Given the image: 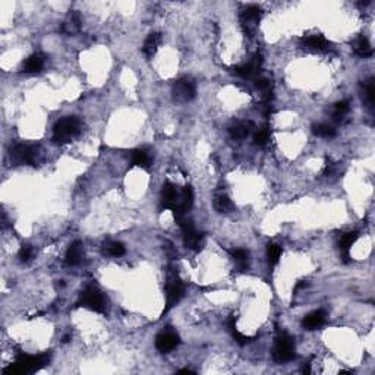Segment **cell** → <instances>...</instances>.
<instances>
[{
	"label": "cell",
	"instance_id": "6da1fadb",
	"mask_svg": "<svg viewBox=\"0 0 375 375\" xmlns=\"http://www.w3.org/2000/svg\"><path fill=\"white\" fill-rule=\"evenodd\" d=\"M49 355L43 353V355L30 356V355H20L16 358V361L5 369V374L8 375H22V374H31L41 369L44 365L49 364Z\"/></svg>",
	"mask_w": 375,
	"mask_h": 375
},
{
	"label": "cell",
	"instance_id": "7a4b0ae2",
	"mask_svg": "<svg viewBox=\"0 0 375 375\" xmlns=\"http://www.w3.org/2000/svg\"><path fill=\"white\" fill-rule=\"evenodd\" d=\"M81 132V122L75 116H66L60 119L53 129V142L66 144Z\"/></svg>",
	"mask_w": 375,
	"mask_h": 375
},
{
	"label": "cell",
	"instance_id": "3957f363",
	"mask_svg": "<svg viewBox=\"0 0 375 375\" xmlns=\"http://www.w3.org/2000/svg\"><path fill=\"white\" fill-rule=\"evenodd\" d=\"M295 356V340L287 333H278L273 347V358L278 364L292 361Z\"/></svg>",
	"mask_w": 375,
	"mask_h": 375
},
{
	"label": "cell",
	"instance_id": "277c9868",
	"mask_svg": "<svg viewBox=\"0 0 375 375\" xmlns=\"http://www.w3.org/2000/svg\"><path fill=\"white\" fill-rule=\"evenodd\" d=\"M78 305L88 308V309L94 311V312H104V309H106V297L97 287L88 286L81 292Z\"/></svg>",
	"mask_w": 375,
	"mask_h": 375
},
{
	"label": "cell",
	"instance_id": "5b68a950",
	"mask_svg": "<svg viewBox=\"0 0 375 375\" xmlns=\"http://www.w3.org/2000/svg\"><path fill=\"white\" fill-rule=\"evenodd\" d=\"M195 92H197V85H195V81L189 77H183V78L175 81L173 87H172V94H173V99L180 103H186L195 97Z\"/></svg>",
	"mask_w": 375,
	"mask_h": 375
},
{
	"label": "cell",
	"instance_id": "8992f818",
	"mask_svg": "<svg viewBox=\"0 0 375 375\" xmlns=\"http://www.w3.org/2000/svg\"><path fill=\"white\" fill-rule=\"evenodd\" d=\"M179 226L182 227V232H183V240H185V245L194 251H201L204 247V233L198 232L195 226L192 224L191 220L183 218L182 221H179Z\"/></svg>",
	"mask_w": 375,
	"mask_h": 375
},
{
	"label": "cell",
	"instance_id": "52a82bcc",
	"mask_svg": "<svg viewBox=\"0 0 375 375\" xmlns=\"http://www.w3.org/2000/svg\"><path fill=\"white\" fill-rule=\"evenodd\" d=\"M39 156V148L35 145L18 144L10 149V158L15 164H30L34 166Z\"/></svg>",
	"mask_w": 375,
	"mask_h": 375
},
{
	"label": "cell",
	"instance_id": "ba28073f",
	"mask_svg": "<svg viewBox=\"0 0 375 375\" xmlns=\"http://www.w3.org/2000/svg\"><path fill=\"white\" fill-rule=\"evenodd\" d=\"M166 292H167V295H166V299H167V306H166V309H164V312H168L173 306L178 304L179 301L183 297V292H185V289H183V285H182V282H180V278H179L176 274H168L167 277V286H166Z\"/></svg>",
	"mask_w": 375,
	"mask_h": 375
},
{
	"label": "cell",
	"instance_id": "9c48e42d",
	"mask_svg": "<svg viewBox=\"0 0 375 375\" xmlns=\"http://www.w3.org/2000/svg\"><path fill=\"white\" fill-rule=\"evenodd\" d=\"M261 15H262L261 8L257 5H248L247 8L242 10L240 20H242V24L245 27V31L249 34V37H251L252 31L257 28L258 22L261 20Z\"/></svg>",
	"mask_w": 375,
	"mask_h": 375
},
{
	"label": "cell",
	"instance_id": "30bf717a",
	"mask_svg": "<svg viewBox=\"0 0 375 375\" xmlns=\"http://www.w3.org/2000/svg\"><path fill=\"white\" fill-rule=\"evenodd\" d=\"M262 68V56L261 54H255L252 59L248 63H242L239 66H235V73L242 77V78H254L259 73V70Z\"/></svg>",
	"mask_w": 375,
	"mask_h": 375
},
{
	"label": "cell",
	"instance_id": "8fae6325",
	"mask_svg": "<svg viewBox=\"0 0 375 375\" xmlns=\"http://www.w3.org/2000/svg\"><path fill=\"white\" fill-rule=\"evenodd\" d=\"M179 345V336L172 331H163L156 337V349H157L160 353H168L170 350H173L176 346Z\"/></svg>",
	"mask_w": 375,
	"mask_h": 375
},
{
	"label": "cell",
	"instance_id": "7c38bea8",
	"mask_svg": "<svg viewBox=\"0 0 375 375\" xmlns=\"http://www.w3.org/2000/svg\"><path fill=\"white\" fill-rule=\"evenodd\" d=\"M180 202V192L172 183H166L161 191V205L168 210H175Z\"/></svg>",
	"mask_w": 375,
	"mask_h": 375
},
{
	"label": "cell",
	"instance_id": "4fadbf2b",
	"mask_svg": "<svg viewBox=\"0 0 375 375\" xmlns=\"http://www.w3.org/2000/svg\"><path fill=\"white\" fill-rule=\"evenodd\" d=\"M302 43H304L305 49L311 50V51H316V53H326L331 47L330 41L324 39V37H321V35H308V37L302 40Z\"/></svg>",
	"mask_w": 375,
	"mask_h": 375
},
{
	"label": "cell",
	"instance_id": "5bb4252c",
	"mask_svg": "<svg viewBox=\"0 0 375 375\" xmlns=\"http://www.w3.org/2000/svg\"><path fill=\"white\" fill-rule=\"evenodd\" d=\"M326 323V312L324 311H314L304 318L302 326L306 330H315Z\"/></svg>",
	"mask_w": 375,
	"mask_h": 375
},
{
	"label": "cell",
	"instance_id": "9a60e30c",
	"mask_svg": "<svg viewBox=\"0 0 375 375\" xmlns=\"http://www.w3.org/2000/svg\"><path fill=\"white\" fill-rule=\"evenodd\" d=\"M358 239V233L356 232H347L345 235H342L340 240H339V248H340V252L343 255V261L349 262V251L352 245L356 242Z\"/></svg>",
	"mask_w": 375,
	"mask_h": 375
},
{
	"label": "cell",
	"instance_id": "2e32d148",
	"mask_svg": "<svg viewBox=\"0 0 375 375\" xmlns=\"http://www.w3.org/2000/svg\"><path fill=\"white\" fill-rule=\"evenodd\" d=\"M82 258H84V247H82L81 242L77 240L70 245L68 252H66V262L69 266H78L82 261Z\"/></svg>",
	"mask_w": 375,
	"mask_h": 375
},
{
	"label": "cell",
	"instance_id": "e0dca14e",
	"mask_svg": "<svg viewBox=\"0 0 375 375\" xmlns=\"http://www.w3.org/2000/svg\"><path fill=\"white\" fill-rule=\"evenodd\" d=\"M160 43H161V34H158V32L149 34L147 40H145V43H144V47H142L144 54L147 58H153L156 54V51H157Z\"/></svg>",
	"mask_w": 375,
	"mask_h": 375
},
{
	"label": "cell",
	"instance_id": "ac0fdd59",
	"mask_svg": "<svg viewBox=\"0 0 375 375\" xmlns=\"http://www.w3.org/2000/svg\"><path fill=\"white\" fill-rule=\"evenodd\" d=\"M44 66V58L41 54H32L24 63V72L25 73H37Z\"/></svg>",
	"mask_w": 375,
	"mask_h": 375
},
{
	"label": "cell",
	"instance_id": "d6986e66",
	"mask_svg": "<svg viewBox=\"0 0 375 375\" xmlns=\"http://www.w3.org/2000/svg\"><path fill=\"white\" fill-rule=\"evenodd\" d=\"M213 204H214V208L217 210L218 213H230V211L233 210V202H232L230 198L227 197L226 194H223V192H217V194L214 195Z\"/></svg>",
	"mask_w": 375,
	"mask_h": 375
},
{
	"label": "cell",
	"instance_id": "ffe728a7",
	"mask_svg": "<svg viewBox=\"0 0 375 375\" xmlns=\"http://www.w3.org/2000/svg\"><path fill=\"white\" fill-rule=\"evenodd\" d=\"M353 50L358 56H362V58H369L372 56V47H371V43L365 39V37H359L353 43Z\"/></svg>",
	"mask_w": 375,
	"mask_h": 375
},
{
	"label": "cell",
	"instance_id": "44dd1931",
	"mask_svg": "<svg viewBox=\"0 0 375 375\" xmlns=\"http://www.w3.org/2000/svg\"><path fill=\"white\" fill-rule=\"evenodd\" d=\"M130 157H132V163H134L135 166H138V167L142 168L149 167L151 158H149V154L145 151V149H135V151H132Z\"/></svg>",
	"mask_w": 375,
	"mask_h": 375
},
{
	"label": "cell",
	"instance_id": "7402d4cb",
	"mask_svg": "<svg viewBox=\"0 0 375 375\" xmlns=\"http://www.w3.org/2000/svg\"><path fill=\"white\" fill-rule=\"evenodd\" d=\"M227 330L230 331V334L233 336V339H235V340H236L237 343H239L240 346L247 345V343L251 342V337L243 336L240 331H237L236 321H235V318H229V321H227Z\"/></svg>",
	"mask_w": 375,
	"mask_h": 375
},
{
	"label": "cell",
	"instance_id": "603a6c76",
	"mask_svg": "<svg viewBox=\"0 0 375 375\" xmlns=\"http://www.w3.org/2000/svg\"><path fill=\"white\" fill-rule=\"evenodd\" d=\"M251 128H252V123H237V125L229 129V132H230L232 138L243 139L249 135Z\"/></svg>",
	"mask_w": 375,
	"mask_h": 375
},
{
	"label": "cell",
	"instance_id": "cb8c5ba5",
	"mask_svg": "<svg viewBox=\"0 0 375 375\" xmlns=\"http://www.w3.org/2000/svg\"><path fill=\"white\" fill-rule=\"evenodd\" d=\"M312 132L316 137H323V138H333L336 137V129L327 123H316L312 126Z\"/></svg>",
	"mask_w": 375,
	"mask_h": 375
},
{
	"label": "cell",
	"instance_id": "d4e9b609",
	"mask_svg": "<svg viewBox=\"0 0 375 375\" xmlns=\"http://www.w3.org/2000/svg\"><path fill=\"white\" fill-rule=\"evenodd\" d=\"M79 30V18L77 13H72L69 15V18L63 22V25H62V31L65 32V34H69V35H73L77 31Z\"/></svg>",
	"mask_w": 375,
	"mask_h": 375
},
{
	"label": "cell",
	"instance_id": "484cf974",
	"mask_svg": "<svg viewBox=\"0 0 375 375\" xmlns=\"http://www.w3.org/2000/svg\"><path fill=\"white\" fill-rule=\"evenodd\" d=\"M282 257V248L274 243H268L267 245V259L271 266H274L278 262V259Z\"/></svg>",
	"mask_w": 375,
	"mask_h": 375
},
{
	"label": "cell",
	"instance_id": "4316f807",
	"mask_svg": "<svg viewBox=\"0 0 375 375\" xmlns=\"http://www.w3.org/2000/svg\"><path fill=\"white\" fill-rule=\"evenodd\" d=\"M230 254H232V257L233 259L237 262V266L240 267L242 270H245L248 267V258H249V254H248V251L245 249H232L230 251Z\"/></svg>",
	"mask_w": 375,
	"mask_h": 375
},
{
	"label": "cell",
	"instance_id": "83f0119b",
	"mask_svg": "<svg viewBox=\"0 0 375 375\" xmlns=\"http://www.w3.org/2000/svg\"><path fill=\"white\" fill-rule=\"evenodd\" d=\"M349 109H350V106H349V101H347V100L339 101V103H336V106H334V113H333V116H334L336 120H342V119L345 118L346 115L349 113Z\"/></svg>",
	"mask_w": 375,
	"mask_h": 375
},
{
	"label": "cell",
	"instance_id": "f1b7e54d",
	"mask_svg": "<svg viewBox=\"0 0 375 375\" xmlns=\"http://www.w3.org/2000/svg\"><path fill=\"white\" fill-rule=\"evenodd\" d=\"M106 249H107V252H109L110 255H113V257H122L125 252H126V249L125 247L120 243V242H109L107 245H104Z\"/></svg>",
	"mask_w": 375,
	"mask_h": 375
},
{
	"label": "cell",
	"instance_id": "f546056e",
	"mask_svg": "<svg viewBox=\"0 0 375 375\" xmlns=\"http://www.w3.org/2000/svg\"><path fill=\"white\" fill-rule=\"evenodd\" d=\"M268 139H270V129L262 128L259 129L257 134H255L254 142H255L257 145H266L267 142H268Z\"/></svg>",
	"mask_w": 375,
	"mask_h": 375
},
{
	"label": "cell",
	"instance_id": "4dcf8cb0",
	"mask_svg": "<svg viewBox=\"0 0 375 375\" xmlns=\"http://www.w3.org/2000/svg\"><path fill=\"white\" fill-rule=\"evenodd\" d=\"M32 257H34V249H32V247H31V245H22L20 249L21 261L27 262V261H30Z\"/></svg>",
	"mask_w": 375,
	"mask_h": 375
},
{
	"label": "cell",
	"instance_id": "1f68e13d",
	"mask_svg": "<svg viewBox=\"0 0 375 375\" xmlns=\"http://www.w3.org/2000/svg\"><path fill=\"white\" fill-rule=\"evenodd\" d=\"M374 96H375L374 79H369V81H368V84L365 85V97H366V101H368L369 104H372V103H374Z\"/></svg>",
	"mask_w": 375,
	"mask_h": 375
}]
</instances>
